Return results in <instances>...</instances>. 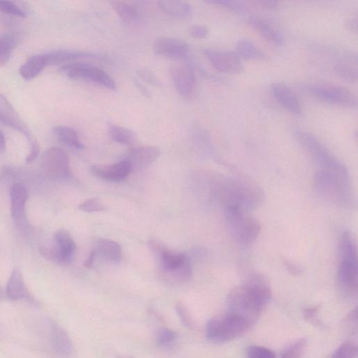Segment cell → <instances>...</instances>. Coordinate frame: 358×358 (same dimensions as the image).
I'll use <instances>...</instances> for the list:
<instances>
[{"mask_svg":"<svg viewBox=\"0 0 358 358\" xmlns=\"http://www.w3.org/2000/svg\"><path fill=\"white\" fill-rule=\"evenodd\" d=\"M204 176L207 194L223 209L235 208L248 213L258 208L264 201L263 189L249 176L215 172L207 173Z\"/></svg>","mask_w":358,"mask_h":358,"instance_id":"obj_1","label":"cell"},{"mask_svg":"<svg viewBox=\"0 0 358 358\" xmlns=\"http://www.w3.org/2000/svg\"><path fill=\"white\" fill-rule=\"evenodd\" d=\"M271 298V289L267 278L261 273L252 272L241 285L234 287L228 293L227 311L241 317L253 325Z\"/></svg>","mask_w":358,"mask_h":358,"instance_id":"obj_2","label":"cell"},{"mask_svg":"<svg viewBox=\"0 0 358 358\" xmlns=\"http://www.w3.org/2000/svg\"><path fill=\"white\" fill-rule=\"evenodd\" d=\"M339 264L337 282L341 292L348 296L357 292V249L356 241L351 232L344 231L338 244Z\"/></svg>","mask_w":358,"mask_h":358,"instance_id":"obj_3","label":"cell"},{"mask_svg":"<svg viewBox=\"0 0 358 358\" xmlns=\"http://www.w3.org/2000/svg\"><path fill=\"white\" fill-rule=\"evenodd\" d=\"M314 187L321 196L331 202L343 207H349L353 203L350 176L320 170L315 175Z\"/></svg>","mask_w":358,"mask_h":358,"instance_id":"obj_4","label":"cell"},{"mask_svg":"<svg viewBox=\"0 0 358 358\" xmlns=\"http://www.w3.org/2000/svg\"><path fill=\"white\" fill-rule=\"evenodd\" d=\"M294 136L298 143L320 167V170L342 176H350L345 165L313 134L298 129L294 132Z\"/></svg>","mask_w":358,"mask_h":358,"instance_id":"obj_5","label":"cell"},{"mask_svg":"<svg viewBox=\"0 0 358 358\" xmlns=\"http://www.w3.org/2000/svg\"><path fill=\"white\" fill-rule=\"evenodd\" d=\"M252 325L241 317L226 311L210 318L206 327V336L214 343H223L244 334Z\"/></svg>","mask_w":358,"mask_h":358,"instance_id":"obj_6","label":"cell"},{"mask_svg":"<svg viewBox=\"0 0 358 358\" xmlns=\"http://www.w3.org/2000/svg\"><path fill=\"white\" fill-rule=\"evenodd\" d=\"M223 211L229 234L237 243L245 246L257 240L262 230L258 220L235 208H224Z\"/></svg>","mask_w":358,"mask_h":358,"instance_id":"obj_7","label":"cell"},{"mask_svg":"<svg viewBox=\"0 0 358 358\" xmlns=\"http://www.w3.org/2000/svg\"><path fill=\"white\" fill-rule=\"evenodd\" d=\"M303 90L329 105L356 108L357 106V95L346 87L329 84L308 83L303 86Z\"/></svg>","mask_w":358,"mask_h":358,"instance_id":"obj_8","label":"cell"},{"mask_svg":"<svg viewBox=\"0 0 358 358\" xmlns=\"http://www.w3.org/2000/svg\"><path fill=\"white\" fill-rule=\"evenodd\" d=\"M0 121L25 136L30 146L26 162L31 163L35 160L39 152L38 142L18 113L1 93H0Z\"/></svg>","mask_w":358,"mask_h":358,"instance_id":"obj_9","label":"cell"},{"mask_svg":"<svg viewBox=\"0 0 358 358\" xmlns=\"http://www.w3.org/2000/svg\"><path fill=\"white\" fill-rule=\"evenodd\" d=\"M62 71L69 78L92 82L110 90H115V83L103 70L87 63L73 62L64 64Z\"/></svg>","mask_w":358,"mask_h":358,"instance_id":"obj_10","label":"cell"},{"mask_svg":"<svg viewBox=\"0 0 358 358\" xmlns=\"http://www.w3.org/2000/svg\"><path fill=\"white\" fill-rule=\"evenodd\" d=\"M52 247H41L39 252L45 258L62 264H69L73 259L76 250V243L69 231L60 229L53 236Z\"/></svg>","mask_w":358,"mask_h":358,"instance_id":"obj_11","label":"cell"},{"mask_svg":"<svg viewBox=\"0 0 358 358\" xmlns=\"http://www.w3.org/2000/svg\"><path fill=\"white\" fill-rule=\"evenodd\" d=\"M45 343L50 352L59 358H68L73 352V343L66 331L57 322L46 320L43 324Z\"/></svg>","mask_w":358,"mask_h":358,"instance_id":"obj_12","label":"cell"},{"mask_svg":"<svg viewBox=\"0 0 358 358\" xmlns=\"http://www.w3.org/2000/svg\"><path fill=\"white\" fill-rule=\"evenodd\" d=\"M42 169L45 175L52 179L68 177L71 171L66 152L58 147L46 150L42 158Z\"/></svg>","mask_w":358,"mask_h":358,"instance_id":"obj_13","label":"cell"},{"mask_svg":"<svg viewBox=\"0 0 358 358\" xmlns=\"http://www.w3.org/2000/svg\"><path fill=\"white\" fill-rule=\"evenodd\" d=\"M202 52L210 64L220 72L239 73L244 69L240 57L234 52L205 48Z\"/></svg>","mask_w":358,"mask_h":358,"instance_id":"obj_14","label":"cell"},{"mask_svg":"<svg viewBox=\"0 0 358 358\" xmlns=\"http://www.w3.org/2000/svg\"><path fill=\"white\" fill-rule=\"evenodd\" d=\"M171 76L176 90L185 98L190 97L196 87V78L192 67L185 63H178L171 68Z\"/></svg>","mask_w":358,"mask_h":358,"instance_id":"obj_15","label":"cell"},{"mask_svg":"<svg viewBox=\"0 0 358 358\" xmlns=\"http://www.w3.org/2000/svg\"><path fill=\"white\" fill-rule=\"evenodd\" d=\"M150 248L159 257V264L162 270L173 275L182 264L187 254L178 252L169 249L165 245L156 239L148 241Z\"/></svg>","mask_w":358,"mask_h":358,"instance_id":"obj_16","label":"cell"},{"mask_svg":"<svg viewBox=\"0 0 358 358\" xmlns=\"http://www.w3.org/2000/svg\"><path fill=\"white\" fill-rule=\"evenodd\" d=\"M189 50L186 41L175 37H159L153 43V50L156 54L171 58L185 57Z\"/></svg>","mask_w":358,"mask_h":358,"instance_id":"obj_17","label":"cell"},{"mask_svg":"<svg viewBox=\"0 0 358 358\" xmlns=\"http://www.w3.org/2000/svg\"><path fill=\"white\" fill-rule=\"evenodd\" d=\"M159 150L155 146L143 145L133 147L128 150L124 160L127 161L132 170L147 167L159 156Z\"/></svg>","mask_w":358,"mask_h":358,"instance_id":"obj_18","label":"cell"},{"mask_svg":"<svg viewBox=\"0 0 358 358\" xmlns=\"http://www.w3.org/2000/svg\"><path fill=\"white\" fill-rule=\"evenodd\" d=\"M271 92L275 101L285 109L295 115H301L302 108L299 100L288 85L274 83L271 85Z\"/></svg>","mask_w":358,"mask_h":358,"instance_id":"obj_19","label":"cell"},{"mask_svg":"<svg viewBox=\"0 0 358 358\" xmlns=\"http://www.w3.org/2000/svg\"><path fill=\"white\" fill-rule=\"evenodd\" d=\"M131 171L129 163L122 160L107 166L91 167V172L95 176L109 182H120L124 180Z\"/></svg>","mask_w":358,"mask_h":358,"instance_id":"obj_20","label":"cell"},{"mask_svg":"<svg viewBox=\"0 0 358 358\" xmlns=\"http://www.w3.org/2000/svg\"><path fill=\"white\" fill-rule=\"evenodd\" d=\"M334 71L337 76L350 83L357 80V58L352 52H345L334 65Z\"/></svg>","mask_w":358,"mask_h":358,"instance_id":"obj_21","label":"cell"},{"mask_svg":"<svg viewBox=\"0 0 358 358\" xmlns=\"http://www.w3.org/2000/svg\"><path fill=\"white\" fill-rule=\"evenodd\" d=\"M43 55L47 66L66 64L80 59L97 57L94 52L73 50H57Z\"/></svg>","mask_w":358,"mask_h":358,"instance_id":"obj_22","label":"cell"},{"mask_svg":"<svg viewBox=\"0 0 358 358\" xmlns=\"http://www.w3.org/2000/svg\"><path fill=\"white\" fill-rule=\"evenodd\" d=\"M6 295L13 301H31L32 298L18 269L13 271L6 286Z\"/></svg>","mask_w":358,"mask_h":358,"instance_id":"obj_23","label":"cell"},{"mask_svg":"<svg viewBox=\"0 0 358 358\" xmlns=\"http://www.w3.org/2000/svg\"><path fill=\"white\" fill-rule=\"evenodd\" d=\"M248 23L267 41L275 46H281L284 43L282 34L270 23L259 17L251 16Z\"/></svg>","mask_w":358,"mask_h":358,"instance_id":"obj_24","label":"cell"},{"mask_svg":"<svg viewBox=\"0 0 358 358\" xmlns=\"http://www.w3.org/2000/svg\"><path fill=\"white\" fill-rule=\"evenodd\" d=\"M27 187L20 182L14 184L10 189V210L13 220L19 221L22 215L27 200Z\"/></svg>","mask_w":358,"mask_h":358,"instance_id":"obj_25","label":"cell"},{"mask_svg":"<svg viewBox=\"0 0 358 358\" xmlns=\"http://www.w3.org/2000/svg\"><path fill=\"white\" fill-rule=\"evenodd\" d=\"M97 254H99L108 262L117 264L121 260V247L115 241L108 238H99L96 242Z\"/></svg>","mask_w":358,"mask_h":358,"instance_id":"obj_26","label":"cell"},{"mask_svg":"<svg viewBox=\"0 0 358 358\" xmlns=\"http://www.w3.org/2000/svg\"><path fill=\"white\" fill-rule=\"evenodd\" d=\"M47 66L44 55H35L29 57L20 68L19 73L27 80L38 76Z\"/></svg>","mask_w":358,"mask_h":358,"instance_id":"obj_27","label":"cell"},{"mask_svg":"<svg viewBox=\"0 0 358 358\" xmlns=\"http://www.w3.org/2000/svg\"><path fill=\"white\" fill-rule=\"evenodd\" d=\"M158 5L164 13L173 17L184 19L192 15V7L185 1H159Z\"/></svg>","mask_w":358,"mask_h":358,"instance_id":"obj_28","label":"cell"},{"mask_svg":"<svg viewBox=\"0 0 358 358\" xmlns=\"http://www.w3.org/2000/svg\"><path fill=\"white\" fill-rule=\"evenodd\" d=\"M57 138L64 145L75 149H83L85 146L80 141L77 131L68 126L57 125L53 129Z\"/></svg>","mask_w":358,"mask_h":358,"instance_id":"obj_29","label":"cell"},{"mask_svg":"<svg viewBox=\"0 0 358 358\" xmlns=\"http://www.w3.org/2000/svg\"><path fill=\"white\" fill-rule=\"evenodd\" d=\"M236 53L239 57L250 60H264L267 55L254 43L248 40L239 41L236 46Z\"/></svg>","mask_w":358,"mask_h":358,"instance_id":"obj_30","label":"cell"},{"mask_svg":"<svg viewBox=\"0 0 358 358\" xmlns=\"http://www.w3.org/2000/svg\"><path fill=\"white\" fill-rule=\"evenodd\" d=\"M108 131L113 140L119 143L131 145L136 142V134L129 129L116 124H110L108 127Z\"/></svg>","mask_w":358,"mask_h":358,"instance_id":"obj_31","label":"cell"},{"mask_svg":"<svg viewBox=\"0 0 358 358\" xmlns=\"http://www.w3.org/2000/svg\"><path fill=\"white\" fill-rule=\"evenodd\" d=\"M118 16L126 22H133L136 17V10L131 4L121 1H110Z\"/></svg>","mask_w":358,"mask_h":358,"instance_id":"obj_32","label":"cell"},{"mask_svg":"<svg viewBox=\"0 0 358 358\" xmlns=\"http://www.w3.org/2000/svg\"><path fill=\"white\" fill-rule=\"evenodd\" d=\"M178 339V334L167 327L159 328L155 334V343L157 346L168 348L173 346Z\"/></svg>","mask_w":358,"mask_h":358,"instance_id":"obj_33","label":"cell"},{"mask_svg":"<svg viewBox=\"0 0 358 358\" xmlns=\"http://www.w3.org/2000/svg\"><path fill=\"white\" fill-rule=\"evenodd\" d=\"M307 340L301 338L293 342L282 351L280 358H303L306 349Z\"/></svg>","mask_w":358,"mask_h":358,"instance_id":"obj_34","label":"cell"},{"mask_svg":"<svg viewBox=\"0 0 358 358\" xmlns=\"http://www.w3.org/2000/svg\"><path fill=\"white\" fill-rule=\"evenodd\" d=\"M15 44L16 38L13 35L6 34L0 37V66L9 61Z\"/></svg>","mask_w":358,"mask_h":358,"instance_id":"obj_35","label":"cell"},{"mask_svg":"<svg viewBox=\"0 0 358 358\" xmlns=\"http://www.w3.org/2000/svg\"><path fill=\"white\" fill-rule=\"evenodd\" d=\"M207 3L215 5L236 13H243L246 10L244 1L238 0H208Z\"/></svg>","mask_w":358,"mask_h":358,"instance_id":"obj_36","label":"cell"},{"mask_svg":"<svg viewBox=\"0 0 358 358\" xmlns=\"http://www.w3.org/2000/svg\"><path fill=\"white\" fill-rule=\"evenodd\" d=\"M357 349L355 344L346 341L342 343L330 358H356Z\"/></svg>","mask_w":358,"mask_h":358,"instance_id":"obj_37","label":"cell"},{"mask_svg":"<svg viewBox=\"0 0 358 358\" xmlns=\"http://www.w3.org/2000/svg\"><path fill=\"white\" fill-rule=\"evenodd\" d=\"M247 358H275V355L270 349L252 345L248 347L246 350Z\"/></svg>","mask_w":358,"mask_h":358,"instance_id":"obj_38","label":"cell"},{"mask_svg":"<svg viewBox=\"0 0 358 358\" xmlns=\"http://www.w3.org/2000/svg\"><path fill=\"white\" fill-rule=\"evenodd\" d=\"M0 11L10 15L24 17V11L15 3L10 1H0Z\"/></svg>","mask_w":358,"mask_h":358,"instance_id":"obj_39","label":"cell"},{"mask_svg":"<svg viewBox=\"0 0 358 358\" xmlns=\"http://www.w3.org/2000/svg\"><path fill=\"white\" fill-rule=\"evenodd\" d=\"M79 209L86 213L99 212L105 210V206L98 199H89L79 204Z\"/></svg>","mask_w":358,"mask_h":358,"instance_id":"obj_40","label":"cell"},{"mask_svg":"<svg viewBox=\"0 0 358 358\" xmlns=\"http://www.w3.org/2000/svg\"><path fill=\"white\" fill-rule=\"evenodd\" d=\"M319 310L320 307L318 306L306 308L303 311V316L306 320L314 325L322 326V322L318 317Z\"/></svg>","mask_w":358,"mask_h":358,"instance_id":"obj_41","label":"cell"},{"mask_svg":"<svg viewBox=\"0 0 358 358\" xmlns=\"http://www.w3.org/2000/svg\"><path fill=\"white\" fill-rule=\"evenodd\" d=\"M137 75L145 82L155 85L159 86L160 81L156 75L149 69L141 68L136 70Z\"/></svg>","mask_w":358,"mask_h":358,"instance_id":"obj_42","label":"cell"},{"mask_svg":"<svg viewBox=\"0 0 358 358\" xmlns=\"http://www.w3.org/2000/svg\"><path fill=\"white\" fill-rule=\"evenodd\" d=\"M176 312L181 322L187 327H192V321L187 309L182 303H177L176 306Z\"/></svg>","mask_w":358,"mask_h":358,"instance_id":"obj_43","label":"cell"},{"mask_svg":"<svg viewBox=\"0 0 358 358\" xmlns=\"http://www.w3.org/2000/svg\"><path fill=\"white\" fill-rule=\"evenodd\" d=\"M189 31L191 36L199 39L206 38L209 34L208 29L206 27L201 25L191 27Z\"/></svg>","mask_w":358,"mask_h":358,"instance_id":"obj_44","label":"cell"},{"mask_svg":"<svg viewBox=\"0 0 358 358\" xmlns=\"http://www.w3.org/2000/svg\"><path fill=\"white\" fill-rule=\"evenodd\" d=\"M282 262L283 263V265L285 266L287 270L294 275H299L301 273L302 269L301 268L296 264L294 262L287 259L286 258H282Z\"/></svg>","mask_w":358,"mask_h":358,"instance_id":"obj_45","label":"cell"},{"mask_svg":"<svg viewBox=\"0 0 358 358\" xmlns=\"http://www.w3.org/2000/svg\"><path fill=\"white\" fill-rule=\"evenodd\" d=\"M258 3L266 10H275L278 8V2L273 0H261Z\"/></svg>","mask_w":358,"mask_h":358,"instance_id":"obj_46","label":"cell"},{"mask_svg":"<svg viewBox=\"0 0 358 358\" xmlns=\"http://www.w3.org/2000/svg\"><path fill=\"white\" fill-rule=\"evenodd\" d=\"M346 29L352 31V32L357 33V19L355 17L348 18L345 22Z\"/></svg>","mask_w":358,"mask_h":358,"instance_id":"obj_47","label":"cell"},{"mask_svg":"<svg viewBox=\"0 0 358 358\" xmlns=\"http://www.w3.org/2000/svg\"><path fill=\"white\" fill-rule=\"evenodd\" d=\"M96 255H97V252H96V250L95 249L92 250L90 252L87 259L85 261L84 266L87 268H92L94 263Z\"/></svg>","mask_w":358,"mask_h":358,"instance_id":"obj_48","label":"cell"},{"mask_svg":"<svg viewBox=\"0 0 358 358\" xmlns=\"http://www.w3.org/2000/svg\"><path fill=\"white\" fill-rule=\"evenodd\" d=\"M134 84L136 85V87L138 88V90L141 92V93L143 96H145L147 98H150L151 96L150 92L145 87V86L142 85V83L140 81L135 79L134 80Z\"/></svg>","mask_w":358,"mask_h":358,"instance_id":"obj_49","label":"cell"},{"mask_svg":"<svg viewBox=\"0 0 358 358\" xmlns=\"http://www.w3.org/2000/svg\"><path fill=\"white\" fill-rule=\"evenodd\" d=\"M6 147V140L3 134L0 131V152H3Z\"/></svg>","mask_w":358,"mask_h":358,"instance_id":"obj_50","label":"cell"},{"mask_svg":"<svg viewBox=\"0 0 358 358\" xmlns=\"http://www.w3.org/2000/svg\"><path fill=\"white\" fill-rule=\"evenodd\" d=\"M3 290L0 286V300L3 298Z\"/></svg>","mask_w":358,"mask_h":358,"instance_id":"obj_51","label":"cell"},{"mask_svg":"<svg viewBox=\"0 0 358 358\" xmlns=\"http://www.w3.org/2000/svg\"><path fill=\"white\" fill-rule=\"evenodd\" d=\"M117 358H129V357H123V356H119V357H117Z\"/></svg>","mask_w":358,"mask_h":358,"instance_id":"obj_52","label":"cell"}]
</instances>
